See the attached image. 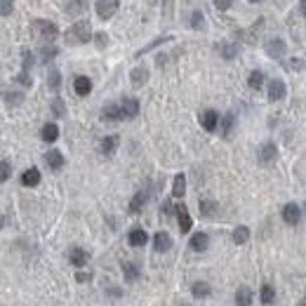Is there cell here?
I'll use <instances>...</instances> for the list:
<instances>
[{
	"mask_svg": "<svg viewBox=\"0 0 306 306\" xmlns=\"http://www.w3.org/2000/svg\"><path fill=\"white\" fill-rule=\"evenodd\" d=\"M92 38V26L90 21H75L71 29L66 31V43L68 45H83Z\"/></svg>",
	"mask_w": 306,
	"mask_h": 306,
	"instance_id": "cell-1",
	"label": "cell"
},
{
	"mask_svg": "<svg viewBox=\"0 0 306 306\" xmlns=\"http://www.w3.org/2000/svg\"><path fill=\"white\" fill-rule=\"evenodd\" d=\"M31 26H33V31L40 36L43 43H52V40L59 36L57 24H52V21H47V19H33V24H31Z\"/></svg>",
	"mask_w": 306,
	"mask_h": 306,
	"instance_id": "cell-2",
	"label": "cell"
},
{
	"mask_svg": "<svg viewBox=\"0 0 306 306\" xmlns=\"http://www.w3.org/2000/svg\"><path fill=\"white\" fill-rule=\"evenodd\" d=\"M259 163L262 165H271L275 158H278V148H275V144L273 141H264L262 146H259Z\"/></svg>",
	"mask_w": 306,
	"mask_h": 306,
	"instance_id": "cell-3",
	"label": "cell"
},
{
	"mask_svg": "<svg viewBox=\"0 0 306 306\" xmlns=\"http://www.w3.org/2000/svg\"><path fill=\"white\" fill-rule=\"evenodd\" d=\"M118 12V0H99L97 3V14L99 19H111L113 14Z\"/></svg>",
	"mask_w": 306,
	"mask_h": 306,
	"instance_id": "cell-4",
	"label": "cell"
},
{
	"mask_svg": "<svg viewBox=\"0 0 306 306\" xmlns=\"http://www.w3.org/2000/svg\"><path fill=\"white\" fill-rule=\"evenodd\" d=\"M301 219V210L299 205H294V202H288L285 208H283V221L285 224H290V226H294V224H299Z\"/></svg>",
	"mask_w": 306,
	"mask_h": 306,
	"instance_id": "cell-5",
	"label": "cell"
},
{
	"mask_svg": "<svg viewBox=\"0 0 306 306\" xmlns=\"http://www.w3.org/2000/svg\"><path fill=\"white\" fill-rule=\"evenodd\" d=\"M174 212H177V221H179V231L182 233H189L191 231V226H193V221H191V214H189V210H186V205H177L174 208Z\"/></svg>",
	"mask_w": 306,
	"mask_h": 306,
	"instance_id": "cell-6",
	"label": "cell"
},
{
	"mask_svg": "<svg viewBox=\"0 0 306 306\" xmlns=\"http://www.w3.org/2000/svg\"><path fill=\"white\" fill-rule=\"evenodd\" d=\"M269 99L271 101H283L285 99V83L280 78H273L269 83Z\"/></svg>",
	"mask_w": 306,
	"mask_h": 306,
	"instance_id": "cell-7",
	"label": "cell"
},
{
	"mask_svg": "<svg viewBox=\"0 0 306 306\" xmlns=\"http://www.w3.org/2000/svg\"><path fill=\"white\" fill-rule=\"evenodd\" d=\"M285 47H288V45L283 43L280 38H271L269 43H266V55H269L271 59H280V57L285 55Z\"/></svg>",
	"mask_w": 306,
	"mask_h": 306,
	"instance_id": "cell-8",
	"label": "cell"
},
{
	"mask_svg": "<svg viewBox=\"0 0 306 306\" xmlns=\"http://www.w3.org/2000/svg\"><path fill=\"white\" fill-rule=\"evenodd\" d=\"M200 125L208 130V132H214V130H217V125H219V113H217V111H212V109L202 111Z\"/></svg>",
	"mask_w": 306,
	"mask_h": 306,
	"instance_id": "cell-9",
	"label": "cell"
},
{
	"mask_svg": "<svg viewBox=\"0 0 306 306\" xmlns=\"http://www.w3.org/2000/svg\"><path fill=\"white\" fill-rule=\"evenodd\" d=\"M122 109L118 104H109V106H104V111H101V120H106V122H118V120H122Z\"/></svg>",
	"mask_w": 306,
	"mask_h": 306,
	"instance_id": "cell-10",
	"label": "cell"
},
{
	"mask_svg": "<svg viewBox=\"0 0 306 306\" xmlns=\"http://www.w3.org/2000/svg\"><path fill=\"white\" fill-rule=\"evenodd\" d=\"M153 247H156V252H167L172 247V238L170 233L165 231H158L156 236H153Z\"/></svg>",
	"mask_w": 306,
	"mask_h": 306,
	"instance_id": "cell-11",
	"label": "cell"
},
{
	"mask_svg": "<svg viewBox=\"0 0 306 306\" xmlns=\"http://www.w3.org/2000/svg\"><path fill=\"white\" fill-rule=\"evenodd\" d=\"M128 240L132 247H144V245L148 243V233L144 231V228H132V231L128 233Z\"/></svg>",
	"mask_w": 306,
	"mask_h": 306,
	"instance_id": "cell-12",
	"label": "cell"
},
{
	"mask_svg": "<svg viewBox=\"0 0 306 306\" xmlns=\"http://www.w3.org/2000/svg\"><path fill=\"white\" fill-rule=\"evenodd\" d=\"M73 90H75V94H80V97H87L92 92V80L87 78V75H78V78L73 80Z\"/></svg>",
	"mask_w": 306,
	"mask_h": 306,
	"instance_id": "cell-13",
	"label": "cell"
},
{
	"mask_svg": "<svg viewBox=\"0 0 306 306\" xmlns=\"http://www.w3.org/2000/svg\"><path fill=\"white\" fill-rule=\"evenodd\" d=\"M118 137L116 135H109V137H104V139H101V144H99V151L104 153L106 158H109V156H113V153H116V148H118Z\"/></svg>",
	"mask_w": 306,
	"mask_h": 306,
	"instance_id": "cell-14",
	"label": "cell"
},
{
	"mask_svg": "<svg viewBox=\"0 0 306 306\" xmlns=\"http://www.w3.org/2000/svg\"><path fill=\"white\" fill-rule=\"evenodd\" d=\"M208 245H210V238H208V233H193L191 236V250L193 252H202V250H208Z\"/></svg>",
	"mask_w": 306,
	"mask_h": 306,
	"instance_id": "cell-15",
	"label": "cell"
},
{
	"mask_svg": "<svg viewBox=\"0 0 306 306\" xmlns=\"http://www.w3.org/2000/svg\"><path fill=\"white\" fill-rule=\"evenodd\" d=\"M45 163H47L52 170H61V167H64V156H61L57 148H52V151L45 153Z\"/></svg>",
	"mask_w": 306,
	"mask_h": 306,
	"instance_id": "cell-16",
	"label": "cell"
},
{
	"mask_svg": "<svg viewBox=\"0 0 306 306\" xmlns=\"http://www.w3.org/2000/svg\"><path fill=\"white\" fill-rule=\"evenodd\" d=\"M120 109H122V116L125 118H135L137 113H139V101L137 99H122V104H120Z\"/></svg>",
	"mask_w": 306,
	"mask_h": 306,
	"instance_id": "cell-17",
	"label": "cell"
},
{
	"mask_svg": "<svg viewBox=\"0 0 306 306\" xmlns=\"http://www.w3.org/2000/svg\"><path fill=\"white\" fill-rule=\"evenodd\" d=\"M68 259H71V264H73V266H85L87 259H90V254H87L83 247H73V250L68 252Z\"/></svg>",
	"mask_w": 306,
	"mask_h": 306,
	"instance_id": "cell-18",
	"label": "cell"
},
{
	"mask_svg": "<svg viewBox=\"0 0 306 306\" xmlns=\"http://www.w3.org/2000/svg\"><path fill=\"white\" fill-rule=\"evenodd\" d=\"M198 210H200L202 217H208V219H212L214 214H217V210H219V205L214 200H210V198H205V200L198 202Z\"/></svg>",
	"mask_w": 306,
	"mask_h": 306,
	"instance_id": "cell-19",
	"label": "cell"
},
{
	"mask_svg": "<svg viewBox=\"0 0 306 306\" xmlns=\"http://www.w3.org/2000/svg\"><path fill=\"white\" fill-rule=\"evenodd\" d=\"M146 200H148V193L146 191H139V193L132 198V202H130V214H139L141 208L146 205Z\"/></svg>",
	"mask_w": 306,
	"mask_h": 306,
	"instance_id": "cell-20",
	"label": "cell"
},
{
	"mask_svg": "<svg viewBox=\"0 0 306 306\" xmlns=\"http://www.w3.org/2000/svg\"><path fill=\"white\" fill-rule=\"evenodd\" d=\"M130 80H132V85L135 87H141L144 83L148 80V71L144 66H137V68H132V73H130Z\"/></svg>",
	"mask_w": 306,
	"mask_h": 306,
	"instance_id": "cell-21",
	"label": "cell"
},
{
	"mask_svg": "<svg viewBox=\"0 0 306 306\" xmlns=\"http://www.w3.org/2000/svg\"><path fill=\"white\" fill-rule=\"evenodd\" d=\"M21 184H24V186H38V184H40V170H38V167L26 170L24 174H21Z\"/></svg>",
	"mask_w": 306,
	"mask_h": 306,
	"instance_id": "cell-22",
	"label": "cell"
},
{
	"mask_svg": "<svg viewBox=\"0 0 306 306\" xmlns=\"http://www.w3.org/2000/svg\"><path fill=\"white\" fill-rule=\"evenodd\" d=\"M40 137H43V141L52 144V141H57V137H59V128H57L55 122H47V125H43V130H40Z\"/></svg>",
	"mask_w": 306,
	"mask_h": 306,
	"instance_id": "cell-23",
	"label": "cell"
},
{
	"mask_svg": "<svg viewBox=\"0 0 306 306\" xmlns=\"http://www.w3.org/2000/svg\"><path fill=\"white\" fill-rule=\"evenodd\" d=\"M122 273H125V280L135 283L139 278V266L135 262H122Z\"/></svg>",
	"mask_w": 306,
	"mask_h": 306,
	"instance_id": "cell-24",
	"label": "cell"
},
{
	"mask_svg": "<svg viewBox=\"0 0 306 306\" xmlns=\"http://www.w3.org/2000/svg\"><path fill=\"white\" fill-rule=\"evenodd\" d=\"M252 304V290L250 288H238L236 292V306H250Z\"/></svg>",
	"mask_w": 306,
	"mask_h": 306,
	"instance_id": "cell-25",
	"label": "cell"
},
{
	"mask_svg": "<svg viewBox=\"0 0 306 306\" xmlns=\"http://www.w3.org/2000/svg\"><path fill=\"white\" fill-rule=\"evenodd\" d=\"M210 292H212V288H210L208 283H193V285H191V294H193V297H198V299H205V297H210Z\"/></svg>",
	"mask_w": 306,
	"mask_h": 306,
	"instance_id": "cell-26",
	"label": "cell"
},
{
	"mask_svg": "<svg viewBox=\"0 0 306 306\" xmlns=\"http://www.w3.org/2000/svg\"><path fill=\"white\" fill-rule=\"evenodd\" d=\"M85 5H87V0H71V3L66 5V10H64V12H66L68 17H75V14L85 12Z\"/></svg>",
	"mask_w": 306,
	"mask_h": 306,
	"instance_id": "cell-27",
	"label": "cell"
},
{
	"mask_svg": "<svg viewBox=\"0 0 306 306\" xmlns=\"http://www.w3.org/2000/svg\"><path fill=\"white\" fill-rule=\"evenodd\" d=\"M250 240V228L247 226H236L233 228V243L236 245H245Z\"/></svg>",
	"mask_w": 306,
	"mask_h": 306,
	"instance_id": "cell-28",
	"label": "cell"
},
{
	"mask_svg": "<svg viewBox=\"0 0 306 306\" xmlns=\"http://www.w3.org/2000/svg\"><path fill=\"white\" fill-rule=\"evenodd\" d=\"M184 191H186V177H184V174H177V177H174V184H172V196L182 198Z\"/></svg>",
	"mask_w": 306,
	"mask_h": 306,
	"instance_id": "cell-29",
	"label": "cell"
},
{
	"mask_svg": "<svg viewBox=\"0 0 306 306\" xmlns=\"http://www.w3.org/2000/svg\"><path fill=\"white\" fill-rule=\"evenodd\" d=\"M247 85H250L252 90H262V85H264V73L262 71H252L250 78H247Z\"/></svg>",
	"mask_w": 306,
	"mask_h": 306,
	"instance_id": "cell-30",
	"label": "cell"
},
{
	"mask_svg": "<svg viewBox=\"0 0 306 306\" xmlns=\"http://www.w3.org/2000/svg\"><path fill=\"white\" fill-rule=\"evenodd\" d=\"M47 85H49V90H59V85H61V75H59V71H57V68H49V73H47Z\"/></svg>",
	"mask_w": 306,
	"mask_h": 306,
	"instance_id": "cell-31",
	"label": "cell"
},
{
	"mask_svg": "<svg viewBox=\"0 0 306 306\" xmlns=\"http://www.w3.org/2000/svg\"><path fill=\"white\" fill-rule=\"evenodd\" d=\"M24 101V94L21 92H5V104L7 106H19Z\"/></svg>",
	"mask_w": 306,
	"mask_h": 306,
	"instance_id": "cell-32",
	"label": "cell"
},
{
	"mask_svg": "<svg viewBox=\"0 0 306 306\" xmlns=\"http://www.w3.org/2000/svg\"><path fill=\"white\" fill-rule=\"evenodd\" d=\"M259 297H262L264 304H271V301L275 299V290L271 288V285H262V292H259Z\"/></svg>",
	"mask_w": 306,
	"mask_h": 306,
	"instance_id": "cell-33",
	"label": "cell"
},
{
	"mask_svg": "<svg viewBox=\"0 0 306 306\" xmlns=\"http://www.w3.org/2000/svg\"><path fill=\"white\" fill-rule=\"evenodd\" d=\"M231 128H233V113H226V116L221 118V137L231 135Z\"/></svg>",
	"mask_w": 306,
	"mask_h": 306,
	"instance_id": "cell-34",
	"label": "cell"
},
{
	"mask_svg": "<svg viewBox=\"0 0 306 306\" xmlns=\"http://www.w3.org/2000/svg\"><path fill=\"white\" fill-rule=\"evenodd\" d=\"M167 40H172V36H165V38H158V40H153L151 45H146V47H144V49H139V52H137L135 57H137V59H139V57H144V55H146V52H151L153 47H158L160 43H167Z\"/></svg>",
	"mask_w": 306,
	"mask_h": 306,
	"instance_id": "cell-35",
	"label": "cell"
},
{
	"mask_svg": "<svg viewBox=\"0 0 306 306\" xmlns=\"http://www.w3.org/2000/svg\"><path fill=\"white\" fill-rule=\"evenodd\" d=\"M202 24H205V17L200 14V10H196V12L191 14V29L200 31V29H202Z\"/></svg>",
	"mask_w": 306,
	"mask_h": 306,
	"instance_id": "cell-36",
	"label": "cell"
},
{
	"mask_svg": "<svg viewBox=\"0 0 306 306\" xmlns=\"http://www.w3.org/2000/svg\"><path fill=\"white\" fill-rule=\"evenodd\" d=\"M236 52H238V47H236V45H231V43L221 45V57H224V59H233V57H236Z\"/></svg>",
	"mask_w": 306,
	"mask_h": 306,
	"instance_id": "cell-37",
	"label": "cell"
},
{
	"mask_svg": "<svg viewBox=\"0 0 306 306\" xmlns=\"http://www.w3.org/2000/svg\"><path fill=\"white\" fill-rule=\"evenodd\" d=\"M10 163H7V160H3V163H0V182H7V179H10Z\"/></svg>",
	"mask_w": 306,
	"mask_h": 306,
	"instance_id": "cell-38",
	"label": "cell"
},
{
	"mask_svg": "<svg viewBox=\"0 0 306 306\" xmlns=\"http://www.w3.org/2000/svg\"><path fill=\"white\" fill-rule=\"evenodd\" d=\"M14 80H17L19 85H24V87H31V83H33V80H31V75H29V71H24V73H19Z\"/></svg>",
	"mask_w": 306,
	"mask_h": 306,
	"instance_id": "cell-39",
	"label": "cell"
},
{
	"mask_svg": "<svg viewBox=\"0 0 306 306\" xmlns=\"http://www.w3.org/2000/svg\"><path fill=\"white\" fill-rule=\"evenodd\" d=\"M10 12H12V0H0V14L7 17Z\"/></svg>",
	"mask_w": 306,
	"mask_h": 306,
	"instance_id": "cell-40",
	"label": "cell"
},
{
	"mask_svg": "<svg viewBox=\"0 0 306 306\" xmlns=\"http://www.w3.org/2000/svg\"><path fill=\"white\" fill-rule=\"evenodd\" d=\"M94 43H97V47L104 49L106 45H109V36H106V33H97V36H94Z\"/></svg>",
	"mask_w": 306,
	"mask_h": 306,
	"instance_id": "cell-41",
	"label": "cell"
},
{
	"mask_svg": "<svg viewBox=\"0 0 306 306\" xmlns=\"http://www.w3.org/2000/svg\"><path fill=\"white\" fill-rule=\"evenodd\" d=\"M285 66H288L290 71H301V68H304V61H301V59H290Z\"/></svg>",
	"mask_w": 306,
	"mask_h": 306,
	"instance_id": "cell-42",
	"label": "cell"
},
{
	"mask_svg": "<svg viewBox=\"0 0 306 306\" xmlns=\"http://www.w3.org/2000/svg\"><path fill=\"white\" fill-rule=\"evenodd\" d=\"M52 111H55V116H64V101L55 99V101H52Z\"/></svg>",
	"mask_w": 306,
	"mask_h": 306,
	"instance_id": "cell-43",
	"label": "cell"
},
{
	"mask_svg": "<svg viewBox=\"0 0 306 306\" xmlns=\"http://www.w3.org/2000/svg\"><path fill=\"white\" fill-rule=\"evenodd\" d=\"M52 57H57V47H43V59L49 61Z\"/></svg>",
	"mask_w": 306,
	"mask_h": 306,
	"instance_id": "cell-44",
	"label": "cell"
},
{
	"mask_svg": "<svg viewBox=\"0 0 306 306\" xmlns=\"http://www.w3.org/2000/svg\"><path fill=\"white\" fill-rule=\"evenodd\" d=\"M231 3H233V0H214V5L219 7L221 12H224V10H228V7H231Z\"/></svg>",
	"mask_w": 306,
	"mask_h": 306,
	"instance_id": "cell-45",
	"label": "cell"
},
{
	"mask_svg": "<svg viewBox=\"0 0 306 306\" xmlns=\"http://www.w3.org/2000/svg\"><path fill=\"white\" fill-rule=\"evenodd\" d=\"M31 66H33V55H31V52H24V71H29Z\"/></svg>",
	"mask_w": 306,
	"mask_h": 306,
	"instance_id": "cell-46",
	"label": "cell"
},
{
	"mask_svg": "<svg viewBox=\"0 0 306 306\" xmlns=\"http://www.w3.org/2000/svg\"><path fill=\"white\" fill-rule=\"evenodd\" d=\"M160 214L170 217V214H172V205H170V202H163V208H160Z\"/></svg>",
	"mask_w": 306,
	"mask_h": 306,
	"instance_id": "cell-47",
	"label": "cell"
},
{
	"mask_svg": "<svg viewBox=\"0 0 306 306\" xmlns=\"http://www.w3.org/2000/svg\"><path fill=\"white\" fill-rule=\"evenodd\" d=\"M90 278H92L90 273H78V275H75V280H78V283H87Z\"/></svg>",
	"mask_w": 306,
	"mask_h": 306,
	"instance_id": "cell-48",
	"label": "cell"
},
{
	"mask_svg": "<svg viewBox=\"0 0 306 306\" xmlns=\"http://www.w3.org/2000/svg\"><path fill=\"white\" fill-rule=\"evenodd\" d=\"M299 12L306 17V0H299Z\"/></svg>",
	"mask_w": 306,
	"mask_h": 306,
	"instance_id": "cell-49",
	"label": "cell"
},
{
	"mask_svg": "<svg viewBox=\"0 0 306 306\" xmlns=\"http://www.w3.org/2000/svg\"><path fill=\"white\" fill-rule=\"evenodd\" d=\"M250 3H262V0H250Z\"/></svg>",
	"mask_w": 306,
	"mask_h": 306,
	"instance_id": "cell-50",
	"label": "cell"
}]
</instances>
